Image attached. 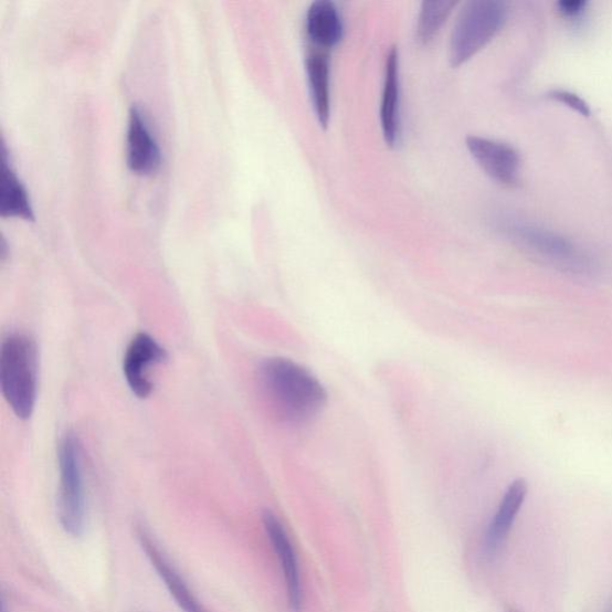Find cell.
<instances>
[{"label":"cell","instance_id":"cell-1","mask_svg":"<svg viewBox=\"0 0 612 612\" xmlns=\"http://www.w3.org/2000/svg\"><path fill=\"white\" fill-rule=\"evenodd\" d=\"M258 382L274 413L288 424H306L323 412L328 401L327 390L318 378L287 358L262 361Z\"/></svg>","mask_w":612,"mask_h":612},{"label":"cell","instance_id":"cell-2","mask_svg":"<svg viewBox=\"0 0 612 612\" xmlns=\"http://www.w3.org/2000/svg\"><path fill=\"white\" fill-rule=\"evenodd\" d=\"M38 347L24 334H12L0 351V386L12 412L20 419L32 416L38 398Z\"/></svg>","mask_w":612,"mask_h":612},{"label":"cell","instance_id":"cell-3","mask_svg":"<svg viewBox=\"0 0 612 612\" xmlns=\"http://www.w3.org/2000/svg\"><path fill=\"white\" fill-rule=\"evenodd\" d=\"M507 20V6L498 0H474L460 13L450 40V62L454 67L469 62L497 36Z\"/></svg>","mask_w":612,"mask_h":612},{"label":"cell","instance_id":"cell-4","mask_svg":"<svg viewBox=\"0 0 612 612\" xmlns=\"http://www.w3.org/2000/svg\"><path fill=\"white\" fill-rule=\"evenodd\" d=\"M60 520L64 531L78 538L85 529V494L81 444L67 432L60 444Z\"/></svg>","mask_w":612,"mask_h":612},{"label":"cell","instance_id":"cell-5","mask_svg":"<svg viewBox=\"0 0 612 612\" xmlns=\"http://www.w3.org/2000/svg\"><path fill=\"white\" fill-rule=\"evenodd\" d=\"M168 358L166 349L151 335L139 333L130 341L124 358V374L130 390L139 399H147L154 390L150 369Z\"/></svg>","mask_w":612,"mask_h":612},{"label":"cell","instance_id":"cell-6","mask_svg":"<svg viewBox=\"0 0 612 612\" xmlns=\"http://www.w3.org/2000/svg\"><path fill=\"white\" fill-rule=\"evenodd\" d=\"M466 148L490 179L504 186H515L519 180L520 156L503 141L472 136L466 138Z\"/></svg>","mask_w":612,"mask_h":612},{"label":"cell","instance_id":"cell-7","mask_svg":"<svg viewBox=\"0 0 612 612\" xmlns=\"http://www.w3.org/2000/svg\"><path fill=\"white\" fill-rule=\"evenodd\" d=\"M127 166L140 177L156 172L162 163V154L139 108L129 112L127 129Z\"/></svg>","mask_w":612,"mask_h":612},{"label":"cell","instance_id":"cell-8","mask_svg":"<svg viewBox=\"0 0 612 612\" xmlns=\"http://www.w3.org/2000/svg\"><path fill=\"white\" fill-rule=\"evenodd\" d=\"M137 534L143 550L147 553L158 577L162 579L165 587L180 609L183 612H210L198 600L194 592L189 589L183 577L172 566L162 549L158 547L155 538L144 528H139Z\"/></svg>","mask_w":612,"mask_h":612},{"label":"cell","instance_id":"cell-9","mask_svg":"<svg viewBox=\"0 0 612 612\" xmlns=\"http://www.w3.org/2000/svg\"><path fill=\"white\" fill-rule=\"evenodd\" d=\"M262 523H264V528L284 571L289 608L294 612H302L303 593L294 546L291 544L282 521L274 514L265 511L262 515Z\"/></svg>","mask_w":612,"mask_h":612},{"label":"cell","instance_id":"cell-10","mask_svg":"<svg viewBox=\"0 0 612 612\" xmlns=\"http://www.w3.org/2000/svg\"><path fill=\"white\" fill-rule=\"evenodd\" d=\"M401 81L400 56L397 48L387 54L381 105V125L384 140L395 148L401 137Z\"/></svg>","mask_w":612,"mask_h":612},{"label":"cell","instance_id":"cell-11","mask_svg":"<svg viewBox=\"0 0 612 612\" xmlns=\"http://www.w3.org/2000/svg\"><path fill=\"white\" fill-rule=\"evenodd\" d=\"M306 34L313 48L328 51L344 38V22L337 4L330 0H317L306 12Z\"/></svg>","mask_w":612,"mask_h":612},{"label":"cell","instance_id":"cell-12","mask_svg":"<svg viewBox=\"0 0 612 612\" xmlns=\"http://www.w3.org/2000/svg\"><path fill=\"white\" fill-rule=\"evenodd\" d=\"M528 484L526 479L518 478L507 488L504 498L495 514L486 535V550L490 557L499 552L506 538L514 527V523L526 502Z\"/></svg>","mask_w":612,"mask_h":612},{"label":"cell","instance_id":"cell-13","mask_svg":"<svg viewBox=\"0 0 612 612\" xmlns=\"http://www.w3.org/2000/svg\"><path fill=\"white\" fill-rule=\"evenodd\" d=\"M306 78L318 124L328 127L330 118V63L327 51L313 48L305 56Z\"/></svg>","mask_w":612,"mask_h":612},{"label":"cell","instance_id":"cell-14","mask_svg":"<svg viewBox=\"0 0 612 612\" xmlns=\"http://www.w3.org/2000/svg\"><path fill=\"white\" fill-rule=\"evenodd\" d=\"M2 179H0V213L3 217H18L34 221L31 199L18 173L14 172L3 148Z\"/></svg>","mask_w":612,"mask_h":612},{"label":"cell","instance_id":"cell-15","mask_svg":"<svg viewBox=\"0 0 612 612\" xmlns=\"http://www.w3.org/2000/svg\"><path fill=\"white\" fill-rule=\"evenodd\" d=\"M508 232L524 246L552 260H570L573 255L572 244L556 233L526 225H514Z\"/></svg>","mask_w":612,"mask_h":612},{"label":"cell","instance_id":"cell-16","mask_svg":"<svg viewBox=\"0 0 612 612\" xmlns=\"http://www.w3.org/2000/svg\"><path fill=\"white\" fill-rule=\"evenodd\" d=\"M455 7V2H446V0L422 3L416 24V41L421 46H428L439 35Z\"/></svg>","mask_w":612,"mask_h":612},{"label":"cell","instance_id":"cell-17","mask_svg":"<svg viewBox=\"0 0 612 612\" xmlns=\"http://www.w3.org/2000/svg\"><path fill=\"white\" fill-rule=\"evenodd\" d=\"M548 97L559 102V104L564 105L566 107L577 112L582 116L591 115V109L588 105V102L572 92L562 89L551 91L548 93Z\"/></svg>","mask_w":612,"mask_h":612},{"label":"cell","instance_id":"cell-18","mask_svg":"<svg viewBox=\"0 0 612 612\" xmlns=\"http://www.w3.org/2000/svg\"><path fill=\"white\" fill-rule=\"evenodd\" d=\"M558 7L563 17L578 18L579 14L585 11L588 3L582 2V0H562Z\"/></svg>","mask_w":612,"mask_h":612},{"label":"cell","instance_id":"cell-19","mask_svg":"<svg viewBox=\"0 0 612 612\" xmlns=\"http://www.w3.org/2000/svg\"><path fill=\"white\" fill-rule=\"evenodd\" d=\"M509 612H514V611H509Z\"/></svg>","mask_w":612,"mask_h":612}]
</instances>
